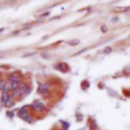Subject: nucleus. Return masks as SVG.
<instances>
[{"mask_svg":"<svg viewBox=\"0 0 130 130\" xmlns=\"http://www.w3.org/2000/svg\"><path fill=\"white\" fill-rule=\"evenodd\" d=\"M17 116L20 119H22L25 122H27V123H32V116H30V113H29V111H28V109H27L26 106L25 107H22V108H20L18 110Z\"/></svg>","mask_w":130,"mask_h":130,"instance_id":"1","label":"nucleus"},{"mask_svg":"<svg viewBox=\"0 0 130 130\" xmlns=\"http://www.w3.org/2000/svg\"><path fill=\"white\" fill-rule=\"evenodd\" d=\"M6 85H7V83H6V80H4V79H1L0 80V90H5L6 89Z\"/></svg>","mask_w":130,"mask_h":130,"instance_id":"9","label":"nucleus"},{"mask_svg":"<svg viewBox=\"0 0 130 130\" xmlns=\"http://www.w3.org/2000/svg\"><path fill=\"white\" fill-rule=\"evenodd\" d=\"M9 82H21V76L18 73H12L8 77Z\"/></svg>","mask_w":130,"mask_h":130,"instance_id":"5","label":"nucleus"},{"mask_svg":"<svg viewBox=\"0 0 130 130\" xmlns=\"http://www.w3.org/2000/svg\"><path fill=\"white\" fill-rule=\"evenodd\" d=\"M68 44H69L70 46H76V45H78V44H79V41H78V40H73V41H69V42H68Z\"/></svg>","mask_w":130,"mask_h":130,"instance_id":"10","label":"nucleus"},{"mask_svg":"<svg viewBox=\"0 0 130 130\" xmlns=\"http://www.w3.org/2000/svg\"><path fill=\"white\" fill-rule=\"evenodd\" d=\"M111 51H112V49H111L110 47H107V48L105 49V51H104V53H105V54H109V53H110Z\"/></svg>","mask_w":130,"mask_h":130,"instance_id":"11","label":"nucleus"},{"mask_svg":"<svg viewBox=\"0 0 130 130\" xmlns=\"http://www.w3.org/2000/svg\"><path fill=\"white\" fill-rule=\"evenodd\" d=\"M7 116H9L10 118H12V117L14 116V114H13V113H11V112H7Z\"/></svg>","mask_w":130,"mask_h":130,"instance_id":"12","label":"nucleus"},{"mask_svg":"<svg viewBox=\"0 0 130 130\" xmlns=\"http://www.w3.org/2000/svg\"><path fill=\"white\" fill-rule=\"evenodd\" d=\"M50 87H51V85L49 83H40L39 87H38V92L41 93L42 95H46L49 92Z\"/></svg>","mask_w":130,"mask_h":130,"instance_id":"4","label":"nucleus"},{"mask_svg":"<svg viewBox=\"0 0 130 130\" xmlns=\"http://www.w3.org/2000/svg\"><path fill=\"white\" fill-rule=\"evenodd\" d=\"M10 96H11V98H18V96H20V92H19L18 88H16V89L12 90V92H11Z\"/></svg>","mask_w":130,"mask_h":130,"instance_id":"8","label":"nucleus"},{"mask_svg":"<svg viewBox=\"0 0 130 130\" xmlns=\"http://www.w3.org/2000/svg\"><path fill=\"white\" fill-rule=\"evenodd\" d=\"M55 68L56 69H58V70H60L61 72H67L68 71V65L67 64H65V63H59V64H57L56 66H55Z\"/></svg>","mask_w":130,"mask_h":130,"instance_id":"7","label":"nucleus"},{"mask_svg":"<svg viewBox=\"0 0 130 130\" xmlns=\"http://www.w3.org/2000/svg\"><path fill=\"white\" fill-rule=\"evenodd\" d=\"M57 130H60V129H57Z\"/></svg>","mask_w":130,"mask_h":130,"instance_id":"16","label":"nucleus"},{"mask_svg":"<svg viewBox=\"0 0 130 130\" xmlns=\"http://www.w3.org/2000/svg\"><path fill=\"white\" fill-rule=\"evenodd\" d=\"M1 106H2V104H1V98H0V109H1Z\"/></svg>","mask_w":130,"mask_h":130,"instance_id":"15","label":"nucleus"},{"mask_svg":"<svg viewBox=\"0 0 130 130\" xmlns=\"http://www.w3.org/2000/svg\"><path fill=\"white\" fill-rule=\"evenodd\" d=\"M17 88H18V90H19V92H20V96H21V98L27 95V94L29 93V91H30V88L28 87V85H27L26 83H20Z\"/></svg>","mask_w":130,"mask_h":130,"instance_id":"3","label":"nucleus"},{"mask_svg":"<svg viewBox=\"0 0 130 130\" xmlns=\"http://www.w3.org/2000/svg\"><path fill=\"white\" fill-rule=\"evenodd\" d=\"M11 99V96H10V94L6 91V90H3L2 91V95H1V104L4 106L9 100Z\"/></svg>","mask_w":130,"mask_h":130,"instance_id":"6","label":"nucleus"},{"mask_svg":"<svg viewBox=\"0 0 130 130\" xmlns=\"http://www.w3.org/2000/svg\"><path fill=\"white\" fill-rule=\"evenodd\" d=\"M30 107H31V109H32L34 111H36V112H42V111H46V110H47L46 106L44 105V103H43L41 100H36V101H34V102L30 104Z\"/></svg>","mask_w":130,"mask_h":130,"instance_id":"2","label":"nucleus"},{"mask_svg":"<svg viewBox=\"0 0 130 130\" xmlns=\"http://www.w3.org/2000/svg\"><path fill=\"white\" fill-rule=\"evenodd\" d=\"M86 50H87V49H86V48H85V49H83V50H81V51H80V52H78V53H75V55H79V54H80V53H83V52H85V51H86Z\"/></svg>","mask_w":130,"mask_h":130,"instance_id":"13","label":"nucleus"},{"mask_svg":"<svg viewBox=\"0 0 130 130\" xmlns=\"http://www.w3.org/2000/svg\"><path fill=\"white\" fill-rule=\"evenodd\" d=\"M42 57H44V58H49V56L46 55V54H42Z\"/></svg>","mask_w":130,"mask_h":130,"instance_id":"14","label":"nucleus"}]
</instances>
